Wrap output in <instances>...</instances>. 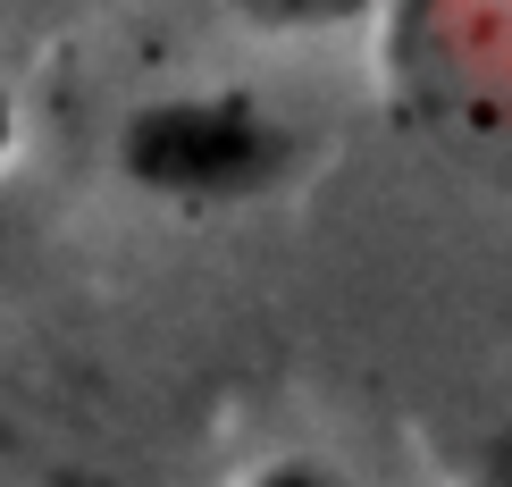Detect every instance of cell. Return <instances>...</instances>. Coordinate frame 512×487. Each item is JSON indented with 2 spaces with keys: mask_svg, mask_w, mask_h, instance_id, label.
Wrapping results in <instances>:
<instances>
[{
  "mask_svg": "<svg viewBox=\"0 0 512 487\" xmlns=\"http://www.w3.org/2000/svg\"><path fill=\"white\" fill-rule=\"evenodd\" d=\"M294 160V135L252 93H177L143 101L118 135V168L168 202H244L269 194Z\"/></svg>",
  "mask_w": 512,
  "mask_h": 487,
  "instance_id": "cell-1",
  "label": "cell"
},
{
  "mask_svg": "<svg viewBox=\"0 0 512 487\" xmlns=\"http://www.w3.org/2000/svg\"><path fill=\"white\" fill-rule=\"evenodd\" d=\"M219 9L244 17V26H261V34H336V26L378 17L387 0H219Z\"/></svg>",
  "mask_w": 512,
  "mask_h": 487,
  "instance_id": "cell-2",
  "label": "cell"
},
{
  "mask_svg": "<svg viewBox=\"0 0 512 487\" xmlns=\"http://www.w3.org/2000/svg\"><path fill=\"white\" fill-rule=\"evenodd\" d=\"M462 487H512V429H496V437H487V446L471 454Z\"/></svg>",
  "mask_w": 512,
  "mask_h": 487,
  "instance_id": "cell-3",
  "label": "cell"
},
{
  "mask_svg": "<svg viewBox=\"0 0 512 487\" xmlns=\"http://www.w3.org/2000/svg\"><path fill=\"white\" fill-rule=\"evenodd\" d=\"M252 487H345L336 471H319V462H277V471H261Z\"/></svg>",
  "mask_w": 512,
  "mask_h": 487,
  "instance_id": "cell-4",
  "label": "cell"
}]
</instances>
